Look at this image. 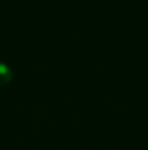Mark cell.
Wrapping results in <instances>:
<instances>
[{"label":"cell","mask_w":148,"mask_h":150,"mask_svg":"<svg viewBox=\"0 0 148 150\" xmlns=\"http://www.w3.org/2000/svg\"><path fill=\"white\" fill-rule=\"evenodd\" d=\"M13 79V70L9 64L0 63V86H6Z\"/></svg>","instance_id":"6da1fadb"}]
</instances>
